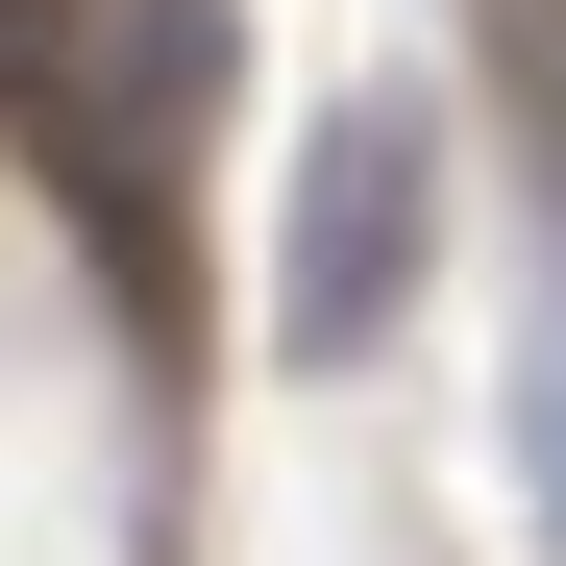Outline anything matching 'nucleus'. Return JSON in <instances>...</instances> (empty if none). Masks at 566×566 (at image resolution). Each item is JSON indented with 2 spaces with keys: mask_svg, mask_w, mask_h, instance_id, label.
Returning a JSON list of instances; mask_svg holds the SVG:
<instances>
[{
  "mask_svg": "<svg viewBox=\"0 0 566 566\" xmlns=\"http://www.w3.org/2000/svg\"><path fill=\"white\" fill-rule=\"evenodd\" d=\"M419 222H443V148H419V99H345V124L296 148V271H271V345H296V369L395 345V296H419Z\"/></svg>",
  "mask_w": 566,
  "mask_h": 566,
  "instance_id": "obj_1",
  "label": "nucleus"
},
{
  "mask_svg": "<svg viewBox=\"0 0 566 566\" xmlns=\"http://www.w3.org/2000/svg\"><path fill=\"white\" fill-rule=\"evenodd\" d=\"M517 468H542V517H566V321H542V369H517Z\"/></svg>",
  "mask_w": 566,
  "mask_h": 566,
  "instance_id": "obj_2",
  "label": "nucleus"
}]
</instances>
